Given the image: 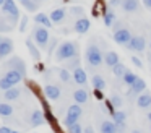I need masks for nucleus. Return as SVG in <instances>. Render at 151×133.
<instances>
[{"mask_svg": "<svg viewBox=\"0 0 151 133\" xmlns=\"http://www.w3.org/2000/svg\"><path fill=\"white\" fill-rule=\"evenodd\" d=\"M145 88H146L145 80L137 78V81H135V83L130 86V93H132V94H140V93H143V91H145Z\"/></svg>", "mask_w": 151, "mask_h": 133, "instance_id": "21", "label": "nucleus"}, {"mask_svg": "<svg viewBox=\"0 0 151 133\" xmlns=\"http://www.w3.org/2000/svg\"><path fill=\"white\" fill-rule=\"evenodd\" d=\"M44 120H46V117L42 115V112H41V110L36 109V110H33V112H31V117H29L31 127H39V125H42Z\"/></svg>", "mask_w": 151, "mask_h": 133, "instance_id": "18", "label": "nucleus"}, {"mask_svg": "<svg viewBox=\"0 0 151 133\" xmlns=\"http://www.w3.org/2000/svg\"><path fill=\"white\" fill-rule=\"evenodd\" d=\"M4 3H5V0H0V6H4Z\"/></svg>", "mask_w": 151, "mask_h": 133, "instance_id": "45", "label": "nucleus"}, {"mask_svg": "<svg viewBox=\"0 0 151 133\" xmlns=\"http://www.w3.org/2000/svg\"><path fill=\"white\" fill-rule=\"evenodd\" d=\"M120 8L124 10V12H127V13L138 12V8H140V0H122Z\"/></svg>", "mask_w": 151, "mask_h": 133, "instance_id": "14", "label": "nucleus"}, {"mask_svg": "<svg viewBox=\"0 0 151 133\" xmlns=\"http://www.w3.org/2000/svg\"><path fill=\"white\" fill-rule=\"evenodd\" d=\"M26 24H28V18H26V16H23V18H21V23H20V31H21V32L24 31Z\"/></svg>", "mask_w": 151, "mask_h": 133, "instance_id": "39", "label": "nucleus"}, {"mask_svg": "<svg viewBox=\"0 0 151 133\" xmlns=\"http://www.w3.org/2000/svg\"><path fill=\"white\" fill-rule=\"evenodd\" d=\"M132 133H141L140 130H132Z\"/></svg>", "mask_w": 151, "mask_h": 133, "instance_id": "44", "label": "nucleus"}, {"mask_svg": "<svg viewBox=\"0 0 151 133\" xmlns=\"http://www.w3.org/2000/svg\"><path fill=\"white\" fill-rule=\"evenodd\" d=\"M2 10H4V15L8 18V21H10L12 26H13L15 23H18V18H20V10H18L15 0H5Z\"/></svg>", "mask_w": 151, "mask_h": 133, "instance_id": "3", "label": "nucleus"}, {"mask_svg": "<svg viewBox=\"0 0 151 133\" xmlns=\"http://www.w3.org/2000/svg\"><path fill=\"white\" fill-rule=\"evenodd\" d=\"M8 70L18 71V73H21L23 76H26V63H24L20 57H12L8 62H5L4 63V71H8Z\"/></svg>", "mask_w": 151, "mask_h": 133, "instance_id": "5", "label": "nucleus"}, {"mask_svg": "<svg viewBox=\"0 0 151 133\" xmlns=\"http://www.w3.org/2000/svg\"><path fill=\"white\" fill-rule=\"evenodd\" d=\"M109 3H111L112 6H117V5H120V6H122V0H111Z\"/></svg>", "mask_w": 151, "mask_h": 133, "instance_id": "41", "label": "nucleus"}, {"mask_svg": "<svg viewBox=\"0 0 151 133\" xmlns=\"http://www.w3.org/2000/svg\"><path fill=\"white\" fill-rule=\"evenodd\" d=\"M119 133H125V132H124V130H119Z\"/></svg>", "mask_w": 151, "mask_h": 133, "instance_id": "48", "label": "nucleus"}, {"mask_svg": "<svg viewBox=\"0 0 151 133\" xmlns=\"http://www.w3.org/2000/svg\"><path fill=\"white\" fill-rule=\"evenodd\" d=\"M89 26H91L89 19L85 18V16H81V18H78L76 23H75V31L78 32V34H85V32H88Z\"/></svg>", "mask_w": 151, "mask_h": 133, "instance_id": "12", "label": "nucleus"}, {"mask_svg": "<svg viewBox=\"0 0 151 133\" xmlns=\"http://www.w3.org/2000/svg\"><path fill=\"white\" fill-rule=\"evenodd\" d=\"M73 80H75L78 84L85 86V84H86V80H88V78H86V71L83 70L81 67H78L76 70H73Z\"/></svg>", "mask_w": 151, "mask_h": 133, "instance_id": "19", "label": "nucleus"}, {"mask_svg": "<svg viewBox=\"0 0 151 133\" xmlns=\"http://www.w3.org/2000/svg\"><path fill=\"white\" fill-rule=\"evenodd\" d=\"M99 132L101 133H119V127L111 120H102L99 123Z\"/></svg>", "mask_w": 151, "mask_h": 133, "instance_id": "13", "label": "nucleus"}, {"mask_svg": "<svg viewBox=\"0 0 151 133\" xmlns=\"http://www.w3.org/2000/svg\"><path fill=\"white\" fill-rule=\"evenodd\" d=\"M132 37H133V36H132V32L128 31L127 28H122V29H119V31H114V41L117 42L119 45H127Z\"/></svg>", "mask_w": 151, "mask_h": 133, "instance_id": "7", "label": "nucleus"}, {"mask_svg": "<svg viewBox=\"0 0 151 133\" xmlns=\"http://www.w3.org/2000/svg\"><path fill=\"white\" fill-rule=\"evenodd\" d=\"M78 63H80V58L75 57V58H70V60H67V68H73V70H76L78 68Z\"/></svg>", "mask_w": 151, "mask_h": 133, "instance_id": "36", "label": "nucleus"}, {"mask_svg": "<svg viewBox=\"0 0 151 133\" xmlns=\"http://www.w3.org/2000/svg\"><path fill=\"white\" fill-rule=\"evenodd\" d=\"M137 106L140 109H150L151 107V93H143L137 97Z\"/></svg>", "mask_w": 151, "mask_h": 133, "instance_id": "16", "label": "nucleus"}, {"mask_svg": "<svg viewBox=\"0 0 151 133\" xmlns=\"http://www.w3.org/2000/svg\"><path fill=\"white\" fill-rule=\"evenodd\" d=\"M20 94H21V91L18 89V88H12V89H8V91H4L5 101H15V99L20 97Z\"/></svg>", "mask_w": 151, "mask_h": 133, "instance_id": "26", "label": "nucleus"}, {"mask_svg": "<svg viewBox=\"0 0 151 133\" xmlns=\"http://www.w3.org/2000/svg\"><path fill=\"white\" fill-rule=\"evenodd\" d=\"M91 83H93V86H94V89H98V91H102L106 88V81L101 75H93Z\"/></svg>", "mask_w": 151, "mask_h": 133, "instance_id": "25", "label": "nucleus"}, {"mask_svg": "<svg viewBox=\"0 0 151 133\" xmlns=\"http://www.w3.org/2000/svg\"><path fill=\"white\" fill-rule=\"evenodd\" d=\"M114 21H115L114 12H106L104 13V24L107 26V28H111V26H114Z\"/></svg>", "mask_w": 151, "mask_h": 133, "instance_id": "30", "label": "nucleus"}, {"mask_svg": "<svg viewBox=\"0 0 151 133\" xmlns=\"http://www.w3.org/2000/svg\"><path fill=\"white\" fill-rule=\"evenodd\" d=\"M12 28H13L12 24H7V23H2V21H0V32H2V31H10Z\"/></svg>", "mask_w": 151, "mask_h": 133, "instance_id": "37", "label": "nucleus"}, {"mask_svg": "<svg viewBox=\"0 0 151 133\" xmlns=\"http://www.w3.org/2000/svg\"><path fill=\"white\" fill-rule=\"evenodd\" d=\"M59 76H60V80L63 81V83H68L70 81V71L67 70V68H62V70H59Z\"/></svg>", "mask_w": 151, "mask_h": 133, "instance_id": "33", "label": "nucleus"}, {"mask_svg": "<svg viewBox=\"0 0 151 133\" xmlns=\"http://www.w3.org/2000/svg\"><path fill=\"white\" fill-rule=\"evenodd\" d=\"M83 133H94V130H93V127H91V125H88L85 130H83Z\"/></svg>", "mask_w": 151, "mask_h": 133, "instance_id": "42", "label": "nucleus"}, {"mask_svg": "<svg viewBox=\"0 0 151 133\" xmlns=\"http://www.w3.org/2000/svg\"><path fill=\"white\" fill-rule=\"evenodd\" d=\"M67 132L68 133H83V128H81V125L76 122V123H73V125L67 127Z\"/></svg>", "mask_w": 151, "mask_h": 133, "instance_id": "35", "label": "nucleus"}, {"mask_svg": "<svg viewBox=\"0 0 151 133\" xmlns=\"http://www.w3.org/2000/svg\"><path fill=\"white\" fill-rule=\"evenodd\" d=\"M63 18H65V8H57L50 13V21L52 23H60L63 21Z\"/></svg>", "mask_w": 151, "mask_h": 133, "instance_id": "24", "label": "nucleus"}, {"mask_svg": "<svg viewBox=\"0 0 151 133\" xmlns=\"http://www.w3.org/2000/svg\"><path fill=\"white\" fill-rule=\"evenodd\" d=\"M34 21H36V24H41V26H44V28H47V29L52 26L50 18H49L47 15H44V13H37L36 18H34Z\"/></svg>", "mask_w": 151, "mask_h": 133, "instance_id": "22", "label": "nucleus"}, {"mask_svg": "<svg viewBox=\"0 0 151 133\" xmlns=\"http://www.w3.org/2000/svg\"><path fill=\"white\" fill-rule=\"evenodd\" d=\"M20 2H21V3H23V2H26V0H20Z\"/></svg>", "mask_w": 151, "mask_h": 133, "instance_id": "49", "label": "nucleus"}, {"mask_svg": "<svg viewBox=\"0 0 151 133\" xmlns=\"http://www.w3.org/2000/svg\"><path fill=\"white\" fill-rule=\"evenodd\" d=\"M44 94H46L47 99L55 101L60 97V88L55 86V84H46V86H44Z\"/></svg>", "mask_w": 151, "mask_h": 133, "instance_id": "10", "label": "nucleus"}, {"mask_svg": "<svg viewBox=\"0 0 151 133\" xmlns=\"http://www.w3.org/2000/svg\"><path fill=\"white\" fill-rule=\"evenodd\" d=\"M78 57V44L72 41L62 42L59 45V49L55 50V60L62 62V60H70V58Z\"/></svg>", "mask_w": 151, "mask_h": 133, "instance_id": "1", "label": "nucleus"}, {"mask_svg": "<svg viewBox=\"0 0 151 133\" xmlns=\"http://www.w3.org/2000/svg\"><path fill=\"white\" fill-rule=\"evenodd\" d=\"M148 60H150V63H151V54H148Z\"/></svg>", "mask_w": 151, "mask_h": 133, "instance_id": "46", "label": "nucleus"}, {"mask_svg": "<svg viewBox=\"0 0 151 133\" xmlns=\"http://www.w3.org/2000/svg\"><path fill=\"white\" fill-rule=\"evenodd\" d=\"M73 99H75L76 104H85L88 102V91L86 89H76L75 93H73Z\"/></svg>", "mask_w": 151, "mask_h": 133, "instance_id": "20", "label": "nucleus"}, {"mask_svg": "<svg viewBox=\"0 0 151 133\" xmlns=\"http://www.w3.org/2000/svg\"><path fill=\"white\" fill-rule=\"evenodd\" d=\"M33 37L41 49H46L47 44H49V31H47V28H44L41 24H36L33 28Z\"/></svg>", "mask_w": 151, "mask_h": 133, "instance_id": "4", "label": "nucleus"}, {"mask_svg": "<svg viewBox=\"0 0 151 133\" xmlns=\"http://www.w3.org/2000/svg\"><path fill=\"white\" fill-rule=\"evenodd\" d=\"M83 115V109L80 104H73V106L68 107V110H67V115H65V120H63V123H65L67 127L73 125V123H76L80 120V117Z\"/></svg>", "mask_w": 151, "mask_h": 133, "instance_id": "6", "label": "nucleus"}, {"mask_svg": "<svg viewBox=\"0 0 151 133\" xmlns=\"http://www.w3.org/2000/svg\"><path fill=\"white\" fill-rule=\"evenodd\" d=\"M12 50H13V41L10 37H4L2 44H0V58H4L8 54H12Z\"/></svg>", "mask_w": 151, "mask_h": 133, "instance_id": "11", "label": "nucleus"}, {"mask_svg": "<svg viewBox=\"0 0 151 133\" xmlns=\"http://www.w3.org/2000/svg\"><path fill=\"white\" fill-rule=\"evenodd\" d=\"M145 45H146V41H145L143 36H133V37L130 39V42L127 44V49H130V50H137V52H143Z\"/></svg>", "mask_w": 151, "mask_h": 133, "instance_id": "8", "label": "nucleus"}, {"mask_svg": "<svg viewBox=\"0 0 151 133\" xmlns=\"http://www.w3.org/2000/svg\"><path fill=\"white\" fill-rule=\"evenodd\" d=\"M13 114V107L7 102H0V117H10Z\"/></svg>", "mask_w": 151, "mask_h": 133, "instance_id": "27", "label": "nucleus"}, {"mask_svg": "<svg viewBox=\"0 0 151 133\" xmlns=\"http://www.w3.org/2000/svg\"><path fill=\"white\" fill-rule=\"evenodd\" d=\"M12 88H15V86L10 83V81L5 80L4 76L0 78V89H2V91H8V89H12Z\"/></svg>", "mask_w": 151, "mask_h": 133, "instance_id": "34", "label": "nucleus"}, {"mask_svg": "<svg viewBox=\"0 0 151 133\" xmlns=\"http://www.w3.org/2000/svg\"><path fill=\"white\" fill-rule=\"evenodd\" d=\"M4 78L5 80H8L10 81L12 84H18V83H21V81H23V75L21 73H18V71H13V70H8V71H4Z\"/></svg>", "mask_w": 151, "mask_h": 133, "instance_id": "15", "label": "nucleus"}, {"mask_svg": "<svg viewBox=\"0 0 151 133\" xmlns=\"http://www.w3.org/2000/svg\"><path fill=\"white\" fill-rule=\"evenodd\" d=\"M111 115H112V122L119 127V130H125V119H127V114H125L124 110H114Z\"/></svg>", "mask_w": 151, "mask_h": 133, "instance_id": "9", "label": "nucleus"}, {"mask_svg": "<svg viewBox=\"0 0 151 133\" xmlns=\"http://www.w3.org/2000/svg\"><path fill=\"white\" fill-rule=\"evenodd\" d=\"M143 5L146 6V8L151 10V0H143Z\"/></svg>", "mask_w": 151, "mask_h": 133, "instance_id": "43", "label": "nucleus"}, {"mask_svg": "<svg viewBox=\"0 0 151 133\" xmlns=\"http://www.w3.org/2000/svg\"><path fill=\"white\" fill-rule=\"evenodd\" d=\"M127 71L128 70H127V67H125L124 63H117L114 68H112V73H114L115 76H119V78H122L125 73H127Z\"/></svg>", "mask_w": 151, "mask_h": 133, "instance_id": "28", "label": "nucleus"}, {"mask_svg": "<svg viewBox=\"0 0 151 133\" xmlns=\"http://www.w3.org/2000/svg\"><path fill=\"white\" fill-rule=\"evenodd\" d=\"M132 63H133L135 67H138V68H141V67H143V63H141V60H140L138 57H135V55L132 57Z\"/></svg>", "mask_w": 151, "mask_h": 133, "instance_id": "38", "label": "nucleus"}, {"mask_svg": "<svg viewBox=\"0 0 151 133\" xmlns=\"http://www.w3.org/2000/svg\"><path fill=\"white\" fill-rule=\"evenodd\" d=\"M137 75L133 73V71H127V73L124 75V76H122V80H124V83L125 84H128V86H132V84L135 83V81H137Z\"/></svg>", "mask_w": 151, "mask_h": 133, "instance_id": "29", "label": "nucleus"}, {"mask_svg": "<svg viewBox=\"0 0 151 133\" xmlns=\"http://www.w3.org/2000/svg\"><path fill=\"white\" fill-rule=\"evenodd\" d=\"M148 120H150V122H151V112L148 114Z\"/></svg>", "mask_w": 151, "mask_h": 133, "instance_id": "47", "label": "nucleus"}, {"mask_svg": "<svg viewBox=\"0 0 151 133\" xmlns=\"http://www.w3.org/2000/svg\"><path fill=\"white\" fill-rule=\"evenodd\" d=\"M111 104L115 107V109H120L122 104H124V99H122V96H119V94H112L111 96Z\"/></svg>", "mask_w": 151, "mask_h": 133, "instance_id": "31", "label": "nucleus"}, {"mask_svg": "<svg viewBox=\"0 0 151 133\" xmlns=\"http://www.w3.org/2000/svg\"><path fill=\"white\" fill-rule=\"evenodd\" d=\"M0 44H2V37H0Z\"/></svg>", "mask_w": 151, "mask_h": 133, "instance_id": "50", "label": "nucleus"}, {"mask_svg": "<svg viewBox=\"0 0 151 133\" xmlns=\"http://www.w3.org/2000/svg\"><path fill=\"white\" fill-rule=\"evenodd\" d=\"M0 133H13V130L10 128V127H0Z\"/></svg>", "mask_w": 151, "mask_h": 133, "instance_id": "40", "label": "nucleus"}, {"mask_svg": "<svg viewBox=\"0 0 151 133\" xmlns=\"http://www.w3.org/2000/svg\"><path fill=\"white\" fill-rule=\"evenodd\" d=\"M150 49H151V42H150Z\"/></svg>", "mask_w": 151, "mask_h": 133, "instance_id": "51", "label": "nucleus"}, {"mask_svg": "<svg viewBox=\"0 0 151 133\" xmlns=\"http://www.w3.org/2000/svg\"><path fill=\"white\" fill-rule=\"evenodd\" d=\"M23 6L28 12H36V10L39 8V3H36L34 0H26V2H23Z\"/></svg>", "mask_w": 151, "mask_h": 133, "instance_id": "32", "label": "nucleus"}, {"mask_svg": "<svg viewBox=\"0 0 151 133\" xmlns=\"http://www.w3.org/2000/svg\"><path fill=\"white\" fill-rule=\"evenodd\" d=\"M13 133H18V132H13Z\"/></svg>", "mask_w": 151, "mask_h": 133, "instance_id": "52", "label": "nucleus"}, {"mask_svg": "<svg viewBox=\"0 0 151 133\" xmlns=\"http://www.w3.org/2000/svg\"><path fill=\"white\" fill-rule=\"evenodd\" d=\"M26 47H28V50H29L31 57H33L34 60H39L41 52H39V49H37V45H34V42L31 41V39H26Z\"/></svg>", "mask_w": 151, "mask_h": 133, "instance_id": "23", "label": "nucleus"}, {"mask_svg": "<svg viewBox=\"0 0 151 133\" xmlns=\"http://www.w3.org/2000/svg\"><path fill=\"white\" fill-rule=\"evenodd\" d=\"M86 62H88L91 67H99V65L104 62V55H102L99 45L89 44L88 47H86Z\"/></svg>", "mask_w": 151, "mask_h": 133, "instance_id": "2", "label": "nucleus"}, {"mask_svg": "<svg viewBox=\"0 0 151 133\" xmlns=\"http://www.w3.org/2000/svg\"><path fill=\"white\" fill-rule=\"evenodd\" d=\"M104 63L107 65V67H111V68H114L117 63H120V60H119V55H117V52H114V50H109V52H106V55H104Z\"/></svg>", "mask_w": 151, "mask_h": 133, "instance_id": "17", "label": "nucleus"}]
</instances>
